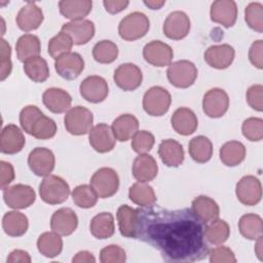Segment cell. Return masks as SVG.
Listing matches in <instances>:
<instances>
[{
	"label": "cell",
	"instance_id": "cell-1",
	"mask_svg": "<svg viewBox=\"0 0 263 263\" xmlns=\"http://www.w3.org/2000/svg\"><path fill=\"white\" fill-rule=\"evenodd\" d=\"M136 238L158 250L167 262H196L209 254L205 224L191 209L164 210L153 204L137 209Z\"/></svg>",
	"mask_w": 263,
	"mask_h": 263
},
{
	"label": "cell",
	"instance_id": "cell-2",
	"mask_svg": "<svg viewBox=\"0 0 263 263\" xmlns=\"http://www.w3.org/2000/svg\"><path fill=\"white\" fill-rule=\"evenodd\" d=\"M41 199L48 204H60L65 202L70 194L69 184L61 177L48 175L44 177L39 185Z\"/></svg>",
	"mask_w": 263,
	"mask_h": 263
},
{
	"label": "cell",
	"instance_id": "cell-3",
	"mask_svg": "<svg viewBox=\"0 0 263 263\" xmlns=\"http://www.w3.org/2000/svg\"><path fill=\"white\" fill-rule=\"evenodd\" d=\"M150 28L148 16L140 11H134L124 16L118 25V34L125 41H135L144 37Z\"/></svg>",
	"mask_w": 263,
	"mask_h": 263
},
{
	"label": "cell",
	"instance_id": "cell-4",
	"mask_svg": "<svg viewBox=\"0 0 263 263\" xmlns=\"http://www.w3.org/2000/svg\"><path fill=\"white\" fill-rule=\"evenodd\" d=\"M196 66L187 60L177 61L171 64L166 70V76L172 85L178 88L191 86L197 78Z\"/></svg>",
	"mask_w": 263,
	"mask_h": 263
},
{
	"label": "cell",
	"instance_id": "cell-5",
	"mask_svg": "<svg viewBox=\"0 0 263 263\" xmlns=\"http://www.w3.org/2000/svg\"><path fill=\"white\" fill-rule=\"evenodd\" d=\"M93 116L90 110L82 106H75L68 110L64 118L67 132L74 136H82L92 127Z\"/></svg>",
	"mask_w": 263,
	"mask_h": 263
},
{
	"label": "cell",
	"instance_id": "cell-6",
	"mask_svg": "<svg viewBox=\"0 0 263 263\" xmlns=\"http://www.w3.org/2000/svg\"><path fill=\"white\" fill-rule=\"evenodd\" d=\"M90 186L100 198L114 195L119 188V177L111 167H101L90 178Z\"/></svg>",
	"mask_w": 263,
	"mask_h": 263
},
{
	"label": "cell",
	"instance_id": "cell-7",
	"mask_svg": "<svg viewBox=\"0 0 263 263\" xmlns=\"http://www.w3.org/2000/svg\"><path fill=\"white\" fill-rule=\"evenodd\" d=\"M171 93L161 86L150 87L143 97V108L148 115L162 116L171 106Z\"/></svg>",
	"mask_w": 263,
	"mask_h": 263
},
{
	"label": "cell",
	"instance_id": "cell-8",
	"mask_svg": "<svg viewBox=\"0 0 263 263\" xmlns=\"http://www.w3.org/2000/svg\"><path fill=\"white\" fill-rule=\"evenodd\" d=\"M3 199L9 208L24 210L34 203L36 193L29 185L15 184L3 189Z\"/></svg>",
	"mask_w": 263,
	"mask_h": 263
},
{
	"label": "cell",
	"instance_id": "cell-9",
	"mask_svg": "<svg viewBox=\"0 0 263 263\" xmlns=\"http://www.w3.org/2000/svg\"><path fill=\"white\" fill-rule=\"evenodd\" d=\"M235 194L245 205H256L262 197V185L258 178L252 175L242 177L236 184Z\"/></svg>",
	"mask_w": 263,
	"mask_h": 263
},
{
	"label": "cell",
	"instance_id": "cell-10",
	"mask_svg": "<svg viewBox=\"0 0 263 263\" xmlns=\"http://www.w3.org/2000/svg\"><path fill=\"white\" fill-rule=\"evenodd\" d=\"M229 97L227 92L219 87L208 90L202 99V110L211 118L222 117L228 110Z\"/></svg>",
	"mask_w": 263,
	"mask_h": 263
},
{
	"label": "cell",
	"instance_id": "cell-11",
	"mask_svg": "<svg viewBox=\"0 0 263 263\" xmlns=\"http://www.w3.org/2000/svg\"><path fill=\"white\" fill-rule=\"evenodd\" d=\"M113 79L119 88L124 91H132L141 85L143 74L137 65L125 63L119 65L115 69Z\"/></svg>",
	"mask_w": 263,
	"mask_h": 263
},
{
	"label": "cell",
	"instance_id": "cell-12",
	"mask_svg": "<svg viewBox=\"0 0 263 263\" xmlns=\"http://www.w3.org/2000/svg\"><path fill=\"white\" fill-rule=\"evenodd\" d=\"M55 157L51 150L44 147L34 148L28 156L30 170L38 177H46L53 171Z\"/></svg>",
	"mask_w": 263,
	"mask_h": 263
},
{
	"label": "cell",
	"instance_id": "cell-13",
	"mask_svg": "<svg viewBox=\"0 0 263 263\" xmlns=\"http://www.w3.org/2000/svg\"><path fill=\"white\" fill-rule=\"evenodd\" d=\"M143 57L148 64L161 68L171 65L174 51L168 44L160 40H152L144 46Z\"/></svg>",
	"mask_w": 263,
	"mask_h": 263
},
{
	"label": "cell",
	"instance_id": "cell-14",
	"mask_svg": "<svg viewBox=\"0 0 263 263\" xmlns=\"http://www.w3.org/2000/svg\"><path fill=\"white\" fill-rule=\"evenodd\" d=\"M79 92L85 101L98 104L107 98L109 86L105 78L98 75H91L82 80L79 85Z\"/></svg>",
	"mask_w": 263,
	"mask_h": 263
},
{
	"label": "cell",
	"instance_id": "cell-15",
	"mask_svg": "<svg viewBox=\"0 0 263 263\" xmlns=\"http://www.w3.org/2000/svg\"><path fill=\"white\" fill-rule=\"evenodd\" d=\"M189 16L180 10L171 12L163 23V34L172 40H181L185 38L190 31Z\"/></svg>",
	"mask_w": 263,
	"mask_h": 263
},
{
	"label": "cell",
	"instance_id": "cell-16",
	"mask_svg": "<svg viewBox=\"0 0 263 263\" xmlns=\"http://www.w3.org/2000/svg\"><path fill=\"white\" fill-rule=\"evenodd\" d=\"M57 73L64 79H76L84 70V60L78 52H68L54 61Z\"/></svg>",
	"mask_w": 263,
	"mask_h": 263
},
{
	"label": "cell",
	"instance_id": "cell-17",
	"mask_svg": "<svg viewBox=\"0 0 263 263\" xmlns=\"http://www.w3.org/2000/svg\"><path fill=\"white\" fill-rule=\"evenodd\" d=\"M88 140L90 146L99 153L110 152L116 144L112 128L106 123H99L92 126L88 133Z\"/></svg>",
	"mask_w": 263,
	"mask_h": 263
},
{
	"label": "cell",
	"instance_id": "cell-18",
	"mask_svg": "<svg viewBox=\"0 0 263 263\" xmlns=\"http://www.w3.org/2000/svg\"><path fill=\"white\" fill-rule=\"evenodd\" d=\"M211 20L225 28L232 27L237 18V6L233 0H217L211 5Z\"/></svg>",
	"mask_w": 263,
	"mask_h": 263
},
{
	"label": "cell",
	"instance_id": "cell-19",
	"mask_svg": "<svg viewBox=\"0 0 263 263\" xmlns=\"http://www.w3.org/2000/svg\"><path fill=\"white\" fill-rule=\"evenodd\" d=\"M234 48L229 44H219L210 46L203 54L205 63L215 69L223 70L228 68L234 60Z\"/></svg>",
	"mask_w": 263,
	"mask_h": 263
},
{
	"label": "cell",
	"instance_id": "cell-20",
	"mask_svg": "<svg viewBox=\"0 0 263 263\" xmlns=\"http://www.w3.org/2000/svg\"><path fill=\"white\" fill-rule=\"evenodd\" d=\"M78 226L76 213L70 208H62L55 211L50 219V228L61 236L72 234Z\"/></svg>",
	"mask_w": 263,
	"mask_h": 263
},
{
	"label": "cell",
	"instance_id": "cell-21",
	"mask_svg": "<svg viewBox=\"0 0 263 263\" xmlns=\"http://www.w3.org/2000/svg\"><path fill=\"white\" fill-rule=\"evenodd\" d=\"M26 144V139L18 126L7 124L3 127L0 136V150L4 154H16L21 152Z\"/></svg>",
	"mask_w": 263,
	"mask_h": 263
},
{
	"label": "cell",
	"instance_id": "cell-22",
	"mask_svg": "<svg viewBox=\"0 0 263 263\" xmlns=\"http://www.w3.org/2000/svg\"><path fill=\"white\" fill-rule=\"evenodd\" d=\"M62 32L68 34L76 45L86 44L95 35V24L89 20L71 21L62 26Z\"/></svg>",
	"mask_w": 263,
	"mask_h": 263
},
{
	"label": "cell",
	"instance_id": "cell-23",
	"mask_svg": "<svg viewBox=\"0 0 263 263\" xmlns=\"http://www.w3.org/2000/svg\"><path fill=\"white\" fill-rule=\"evenodd\" d=\"M44 20L42 9L34 2H28L16 14L17 27L24 32H30L40 27Z\"/></svg>",
	"mask_w": 263,
	"mask_h": 263
},
{
	"label": "cell",
	"instance_id": "cell-24",
	"mask_svg": "<svg viewBox=\"0 0 263 263\" xmlns=\"http://www.w3.org/2000/svg\"><path fill=\"white\" fill-rule=\"evenodd\" d=\"M42 102L50 112L60 114L66 112L71 107L72 98L63 88L50 87L43 92Z\"/></svg>",
	"mask_w": 263,
	"mask_h": 263
},
{
	"label": "cell",
	"instance_id": "cell-25",
	"mask_svg": "<svg viewBox=\"0 0 263 263\" xmlns=\"http://www.w3.org/2000/svg\"><path fill=\"white\" fill-rule=\"evenodd\" d=\"M172 127L179 135L189 136L193 134L198 125V120L195 113L186 107L178 108L171 117Z\"/></svg>",
	"mask_w": 263,
	"mask_h": 263
},
{
	"label": "cell",
	"instance_id": "cell-26",
	"mask_svg": "<svg viewBox=\"0 0 263 263\" xmlns=\"http://www.w3.org/2000/svg\"><path fill=\"white\" fill-rule=\"evenodd\" d=\"M158 172L156 160L150 154H139L133 163V176L139 182L148 183L152 181Z\"/></svg>",
	"mask_w": 263,
	"mask_h": 263
},
{
	"label": "cell",
	"instance_id": "cell-27",
	"mask_svg": "<svg viewBox=\"0 0 263 263\" xmlns=\"http://www.w3.org/2000/svg\"><path fill=\"white\" fill-rule=\"evenodd\" d=\"M158 155L161 161L170 167H178L184 161L183 146L173 139L161 141L158 147Z\"/></svg>",
	"mask_w": 263,
	"mask_h": 263
},
{
	"label": "cell",
	"instance_id": "cell-28",
	"mask_svg": "<svg viewBox=\"0 0 263 263\" xmlns=\"http://www.w3.org/2000/svg\"><path fill=\"white\" fill-rule=\"evenodd\" d=\"M191 211L195 217L204 224L217 219L220 215L218 203L213 198L205 195H199L193 199Z\"/></svg>",
	"mask_w": 263,
	"mask_h": 263
},
{
	"label": "cell",
	"instance_id": "cell-29",
	"mask_svg": "<svg viewBox=\"0 0 263 263\" xmlns=\"http://www.w3.org/2000/svg\"><path fill=\"white\" fill-rule=\"evenodd\" d=\"M111 128L116 140L126 142L138 132L139 120L133 114H122L113 120Z\"/></svg>",
	"mask_w": 263,
	"mask_h": 263
},
{
	"label": "cell",
	"instance_id": "cell-30",
	"mask_svg": "<svg viewBox=\"0 0 263 263\" xmlns=\"http://www.w3.org/2000/svg\"><path fill=\"white\" fill-rule=\"evenodd\" d=\"M120 234L125 237L136 238L138 229V211L127 204L118 208L116 214Z\"/></svg>",
	"mask_w": 263,
	"mask_h": 263
},
{
	"label": "cell",
	"instance_id": "cell-31",
	"mask_svg": "<svg viewBox=\"0 0 263 263\" xmlns=\"http://www.w3.org/2000/svg\"><path fill=\"white\" fill-rule=\"evenodd\" d=\"M90 0H62L59 2V9L62 15L71 21L84 20L91 11Z\"/></svg>",
	"mask_w": 263,
	"mask_h": 263
},
{
	"label": "cell",
	"instance_id": "cell-32",
	"mask_svg": "<svg viewBox=\"0 0 263 263\" xmlns=\"http://www.w3.org/2000/svg\"><path fill=\"white\" fill-rule=\"evenodd\" d=\"M15 51L18 61L23 63L39 57L41 51L40 39L33 34H24L16 41Z\"/></svg>",
	"mask_w": 263,
	"mask_h": 263
},
{
	"label": "cell",
	"instance_id": "cell-33",
	"mask_svg": "<svg viewBox=\"0 0 263 263\" xmlns=\"http://www.w3.org/2000/svg\"><path fill=\"white\" fill-rule=\"evenodd\" d=\"M29 227V221L25 214L11 211L4 214L2 218V228L4 232L12 237L24 235Z\"/></svg>",
	"mask_w": 263,
	"mask_h": 263
},
{
	"label": "cell",
	"instance_id": "cell-34",
	"mask_svg": "<svg viewBox=\"0 0 263 263\" xmlns=\"http://www.w3.org/2000/svg\"><path fill=\"white\" fill-rule=\"evenodd\" d=\"M90 233L98 239H107L115 232L114 217L109 212H102L96 215L89 224Z\"/></svg>",
	"mask_w": 263,
	"mask_h": 263
},
{
	"label": "cell",
	"instance_id": "cell-35",
	"mask_svg": "<svg viewBox=\"0 0 263 263\" xmlns=\"http://www.w3.org/2000/svg\"><path fill=\"white\" fill-rule=\"evenodd\" d=\"M246 147L239 141L226 142L220 148L219 155L221 161L227 166H236L246 158Z\"/></svg>",
	"mask_w": 263,
	"mask_h": 263
},
{
	"label": "cell",
	"instance_id": "cell-36",
	"mask_svg": "<svg viewBox=\"0 0 263 263\" xmlns=\"http://www.w3.org/2000/svg\"><path fill=\"white\" fill-rule=\"evenodd\" d=\"M191 158L197 163L208 162L213 155V144L205 136L194 137L188 145Z\"/></svg>",
	"mask_w": 263,
	"mask_h": 263
},
{
	"label": "cell",
	"instance_id": "cell-37",
	"mask_svg": "<svg viewBox=\"0 0 263 263\" xmlns=\"http://www.w3.org/2000/svg\"><path fill=\"white\" fill-rule=\"evenodd\" d=\"M238 230L240 234L250 240H256L263 233V221L257 214H246L238 221Z\"/></svg>",
	"mask_w": 263,
	"mask_h": 263
},
{
	"label": "cell",
	"instance_id": "cell-38",
	"mask_svg": "<svg viewBox=\"0 0 263 263\" xmlns=\"http://www.w3.org/2000/svg\"><path fill=\"white\" fill-rule=\"evenodd\" d=\"M37 249L41 255L47 258L59 256L63 250V240L61 235L52 232H44L37 239Z\"/></svg>",
	"mask_w": 263,
	"mask_h": 263
},
{
	"label": "cell",
	"instance_id": "cell-39",
	"mask_svg": "<svg viewBox=\"0 0 263 263\" xmlns=\"http://www.w3.org/2000/svg\"><path fill=\"white\" fill-rule=\"evenodd\" d=\"M128 197L134 203L141 208L154 204L156 201L154 189L145 182H137L133 184L128 190Z\"/></svg>",
	"mask_w": 263,
	"mask_h": 263
},
{
	"label": "cell",
	"instance_id": "cell-40",
	"mask_svg": "<svg viewBox=\"0 0 263 263\" xmlns=\"http://www.w3.org/2000/svg\"><path fill=\"white\" fill-rule=\"evenodd\" d=\"M204 228V235L206 241L212 245H222L224 243L230 235V227L228 223L222 219H215L206 223Z\"/></svg>",
	"mask_w": 263,
	"mask_h": 263
},
{
	"label": "cell",
	"instance_id": "cell-41",
	"mask_svg": "<svg viewBox=\"0 0 263 263\" xmlns=\"http://www.w3.org/2000/svg\"><path fill=\"white\" fill-rule=\"evenodd\" d=\"M24 71L32 81L37 83L44 82L50 75L47 62L40 55L25 62Z\"/></svg>",
	"mask_w": 263,
	"mask_h": 263
},
{
	"label": "cell",
	"instance_id": "cell-42",
	"mask_svg": "<svg viewBox=\"0 0 263 263\" xmlns=\"http://www.w3.org/2000/svg\"><path fill=\"white\" fill-rule=\"evenodd\" d=\"M92 57L100 64H111L118 57V46L111 40H101L92 47Z\"/></svg>",
	"mask_w": 263,
	"mask_h": 263
},
{
	"label": "cell",
	"instance_id": "cell-43",
	"mask_svg": "<svg viewBox=\"0 0 263 263\" xmlns=\"http://www.w3.org/2000/svg\"><path fill=\"white\" fill-rule=\"evenodd\" d=\"M72 199L74 203L82 209L92 208L98 201V195L91 186L82 184L76 186L72 193Z\"/></svg>",
	"mask_w": 263,
	"mask_h": 263
},
{
	"label": "cell",
	"instance_id": "cell-44",
	"mask_svg": "<svg viewBox=\"0 0 263 263\" xmlns=\"http://www.w3.org/2000/svg\"><path fill=\"white\" fill-rule=\"evenodd\" d=\"M73 40L72 38L64 33L60 32L55 36H53L49 42H48V53L51 58L57 60L58 58L71 52L72 46H73Z\"/></svg>",
	"mask_w": 263,
	"mask_h": 263
},
{
	"label": "cell",
	"instance_id": "cell-45",
	"mask_svg": "<svg viewBox=\"0 0 263 263\" xmlns=\"http://www.w3.org/2000/svg\"><path fill=\"white\" fill-rule=\"evenodd\" d=\"M58 127L54 120L43 114L32 126L30 135L38 140H48L55 136Z\"/></svg>",
	"mask_w": 263,
	"mask_h": 263
},
{
	"label": "cell",
	"instance_id": "cell-46",
	"mask_svg": "<svg viewBox=\"0 0 263 263\" xmlns=\"http://www.w3.org/2000/svg\"><path fill=\"white\" fill-rule=\"evenodd\" d=\"M247 25L258 33L263 32V5L259 2H251L245 8Z\"/></svg>",
	"mask_w": 263,
	"mask_h": 263
},
{
	"label": "cell",
	"instance_id": "cell-47",
	"mask_svg": "<svg viewBox=\"0 0 263 263\" xmlns=\"http://www.w3.org/2000/svg\"><path fill=\"white\" fill-rule=\"evenodd\" d=\"M245 138L251 142H259L263 139V120L258 117L247 118L241 125Z\"/></svg>",
	"mask_w": 263,
	"mask_h": 263
},
{
	"label": "cell",
	"instance_id": "cell-48",
	"mask_svg": "<svg viewBox=\"0 0 263 263\" xmlns=\"http://www.w3.org/2000/svg\"><path fill=\"white\" fill-rule=\"evenodd\" d=\"M155 143L154 136L148 130H138L132 138V148L138 154L148 153Z\"/></svg>",
	"mask_w": 263,
	"mask_h": 263
},
{
	"label": "cell",
	"instance_id": "cell-49",
	"mask_svg": "<svg viewBox=\"0 0 263 263\" xmlns=\"http://www.w3.org/2000/svg\"><path fill=\"white\" fill-rule=\"evenodd\" d=\"M42 115L43 113L37 106L28 105L24 107L20 113V123L24 132L30 135L32 126L37 121V119Z\"/></svg>",
	"mask_w": 263,
	"mask_h": 263
},
{
	"label": "cell",
	"instance_id": "cell-50",
	"mask_svg": "<svg viewBox=\"0 0 263 263\" xmlns=\"http://www.w3.org/2000/svg\"><path fill=\"white\" fill-rule=\"evenodd\" d=\"M125 260V251L117 245H109L101 250L100 261L102 263H123Z\"/></svg>",
	"mask_w": 263,
	"mask_h": 263
},
{
	"label": "cell",
	"instance_id": "cell-51",
	"mask_svg": "<svg viewBox=\"0 0 263 263\" xmlns=\"http://www.w3.org/2000/svg\"><path fill=\"white\" fill-rule=\"evenodd\" d=\"M209 258L211 263H235L236 258L232 250L221 246L209 251Z\"/></svg>",
	"mask_w": 263,
	"mask_h": 263
},
{
	"label": "cell",
	"instance_id": "cell-52",
	"mask_svg": "<svg viewBox=\"0 0 263 263\" xmlns=\"http://www.w3.org/2000/svg\"><path fill=\"white\" fill-rule=\"evenodd\" d=\"M247 102L249 106L258 111H263V86L261 84H254L247 90Z\"/></svg>",
	"mask_w": 263,
	"mask_h": 263
},
{
	"label": "cell",
	"instance_id": "cell-53",
	"mask_svg": "<svg viewBox=\"0 0 263 263\" xmlns=\"http://www.w3.org/2000/svg\"><path fill=\"white\" fill-rule=\"evenodd\" d=\"M11 48L5 39H1V80L3 81L9 76L12 69Z\"/></svg>",
	"mask_w": 263,
	"mask_h": 263
},
{
	"label": "cell",
	"instance_id": "cell-54",
	"mask_svg": "<svg viewBox=\"0 0 263 263\" xmlns=\"http://www.w3.org/2000/svg\"><path fill=\"white\" fill-rule=\"evenodd\" d=\"M249 60L256 68L263 69V41L261 39L252 43L249 50Z\"/></svg>",
	"mask_w": 263,
	"mask_h": 263
},
{
	"label": "cell",
	"instance_id": "cell-55",
	"mask_svg": "<svg viewBox=\"0 0 263 263\" xmlns=\"http://www.w3.org/2000/svg\"><path fill=\"white\" fill-rule=\"evenodd\" d=\"M0 167H1V188L4 189L8 187V185L14 180L15 174L13 166L11 163L1 160L0 161Z\"/></svg>",
	"mask_w": 263,
	"mask_h": 263
},
{
	"label": "cell",
	"instance_id": "cell-56",
	"mask_svg": "<svg viewBox=\"0 0 263 263\" xmlns=\"http://www.w3.org/2000/svg\"><path fill=\"white\" fill-rule=\"evenodd\" d=\"M129 2L127 0H104L103 5L107 12L111 14H116L124 10Z\"/></svg>",
	"mask_w": 263,
	"mask_h": 263
},
{
	"label": "cell",
	"instance_id": "cell-57",
	"mask_svg": "<svg viewBox=\"0 0 263 263\" xmlns=\"http://www.w3.org/2000/svg\"><path fill=\"white\" fill-rule=\"evenodd\" d=\"M7 263H30L31 257L28 252L24 250H13L6 259Z\"/></svg>",
	"mask_w": 263,
	"mask_h": 263
},
{
	"label": "cell",
	"instance_id": "cell-58",
	"mask_svg": "<svg viewBox=\"0 0 263 263\" xmlns=\"http://www.w3.org/2000/svg\"><path fill=\"white\" fill-rule=\"evenodd\" d=\"M72 262L73 263H95L96 258L88 251H80L73 257Z\"/></svg>",
	"mask_w": 263,
	"mask_h": 263
},
{
	"label": "cell",
	"instance_id": "cell-59",
	"mask_svg": "<svg viewBox=\"0 0 263 263\" xmlns=\"http://www.w3.org/2000/svg\"><path fill=\"white\" fill-rule=\"evenodd\" d=\"M165 1H158V0H149V1H144V4L146 6H148L151 9H159L162 7V5H164Z\"/></svg>",
	"mask_w": 263,
	"mask_h": 263
},
{
	"label": "cell",
	"instance_id": "cell-60",
	"mask_svg": "<svg viewBox=\"0 0 263 263\" xmlns=\"http://www.w3.org/2000/svg\"><path fill=\"white\" fill-rule=\"evenodd\" d=\"M256 240H257V243L255 247V252L257 254V257L262 261L263 260V258H262V236H260Z\"/></svg>",
	"mask_w": 263,
	"mask_h": 263
}]
</instances>
